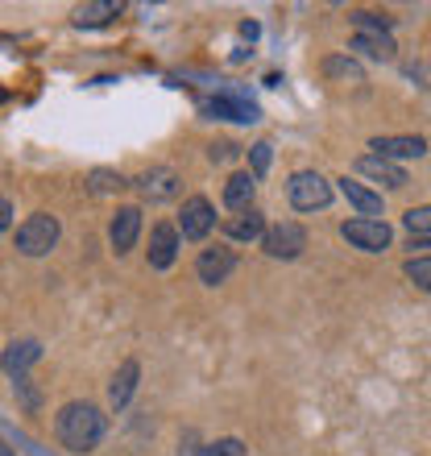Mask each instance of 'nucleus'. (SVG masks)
<instances>
[{"instance_id": "1", "label": "nucleus", "mask_w": 431, "mask_h": 456, "mask_svg": "<svg viewBox=\"0 0 431 456\" xmlns=\"http://www.w3.org/2000/svg\"><path fill=\"white\" fill-rule=\"evenodd\" d=\"M108 419L96 403H67L54 419V436L67 452H92V448L104 440Z\"/></svg>"}, {"instance_id": "2", "label": "nucleus", "mask_w": 431, "mask_h": 456, "mask_svg": "<svg viewBox=\"0 0 431 456\" xmlns=\"http://www.w3.org/2000/svg\"><path fill=\"white\" fill-rule=\"evenodd\" d=\"M59 237H62L59 216L34 212V216L17 228V253H25V257H46V253L59 245Z\"/></svg>"}, {"instance_id": "3", "label": "nucleus", "mask_w": 431, "mask_h": 456, "mask_svg": "<svg viewBox=\"0 0 431 456\" xmlns=\"http://www.w3.org/2000/svg\"><path fill=\"white\" fill-rule=\"evenodd\" d=\"M287 195L295 212H323L332 204V183L323 179L320 170H299V175H290Z\"/></svg>"}, {"instance_id": "4", "label": "nucleus", "mask_w": 431, "mask_h": 456, "mask_svg": "<svg viewBox=\"0 0 431 456\" xmlns=\"http://www.w3.org/2000/svg\"><path fill=\"white\" fill-rule=\"evenodd\" d=\"M262 249L270 253V257H278V262H290V257H299V253L307 249V228L295 224V220H282V224L265 228Z\"/></svg>"}, {"instance_id": "5", "label": "nucleus", "mask_w": 431, "mask_h": 456, "mask_svg": "<svg viewBox=\"0 0 431 456\" xmlns=\"http://www.w3.org/2000/svg\"><path fill=\"white\" fill-rule=\"evenodd\" d=\"M340 237L353 240V245H357V249H365V253H382V249H390L394 232H390V224H386V220L357 216V220H345V224H340Z\"/></svg>"}, {"instance_id": "6", "label": "nucleus", "mask_w": 431, "mask_h": 456, "mask_svg": "<svg viewBox=\"0 0 431 456\" xmlns=\"http://www.w3.org/2000/svg\"><path fill=\"white\" fill-rule=\"evenodd\" d=\"M133 187H137L142 200H150V204H167V200H175V195L183 191V179H179V170H170V167H150Z\"/></svg>"}, {"instance_id": "7", "label": "nucleus", "mask_w": 431, "mask_h": 456, "mask_svg": "<svg viewBox=\"0 0 431 456\" xmlns=\"http://www.w3.org/2000/svg\"><path fill=\"white\" fill-rule=\"evenodd\" d=\"M212 228H216V208L207 204L204 195H191V200L183 204V212H179V237L204 240Z\"/></svg>"}, {"instance_id": "8", "label": "nucleus", "mask_w": 431, "mask_h": 456, "mask_svg": "<svg viewBox=\"0 0 431 456\" xmlns=\"http://www.w3.org/2000/svg\"><path fill=\"white\" fill-rule=\"evenodd\" d=\"M145 257H150V270H170V265H175V257H179V228L170 224V220L154 224Z\"/></svg>"}, {"instance_id": "9", "label": "nucleus", "mask_w": 431, "mask_h": 456, "mask_svg": "<svg viewBox=\"0 0 431 456\" xmlns=\"http://www.w3.org/2000/svg\"><path fill=\"white\" fill-rule=\"evenodd\" d=\"M232 270H237V253L224 249V245L204 249L199 253V262H195V274H199V282H207V287H220Z\"/></svg>"}, {"instance_id": "10", "label": "nucleus", "mask_w": 431, "mask_h": 456, "mask_svg": "<svg viewBox=\"0 0 431 456\" xmlns=\"http://www.w3.org/2000/svg\"><path fill=\"white\" fill-rule=\"evenodd\" d=\"M142 237V208H117V216L108 224V240L117 253H129Z\"/></svg>"}, {"instance_id": "11", "label": "nucleus", "mask_w": 431, "mask_h": 456, "mask_svg": "<svg viewBox=\"0 0 431 456\" xmlns=\"http://www.w3.org/2000/svg\"><path fill=\"white\" fill-rule=\"evenodd\" d=\"M37 361H42V345H37V340H12V345L0 353V370L9 373V378H25V370L37 365Z\"/></svg>"}, {"instance_id": "12", "label": "nucleus", "mask_w": 431, "mask_h": 456, "mask_svg": "<svg viewBox=\"0 0 431 456\" xmlns=\"http://www.w3.org/2000/svg\"><path fill=\"white\" fill-rule=\"evenodd\" d=\"M370 150H378V158H386V162H394V158H423L427 142L415 133H403V137H373Z\"/></svg>"}, {"instance_id": "13", "label": "nucleus", "mask_w": 431, "mask_h": 456, "mask_svg": "<svg viewBox=\"0 0 431 456\" xmlns=\"http://www.w3.org/2000/svg\"><path fill=\"white\" fill-rule=\"evenodd\" d=\"M336 183H340V195H345L348 204L357 208L365 220H378V216H382V195H378V191H370L365 183L348 179V175H345V179H336Z\"/></svg>"}, {"instance_id": "14", "label": "nucleus", "mask_w": 431, "mask_h": 456, "mask_svg": "<svg viewBox=\"0 0 431 456\" xmlns=\"http://www.w3.org/2000/svg\"><path fill=\"white\" fill-rule=\"evenodd\" d=\"M207 112H212V117H224V120H240V125L262 120L257 104H253V100H245V96H216V100H207Z\"/></svg>"}, {"instance_id": "15", "label": "nucleus", "mask_w": 431, "mask_h": 456, "mask_svg": "<svg viewBox=\"0 0 431 456\" xmlns=\"http://www.w3.org/2000/svg\"><path fill=\"white\" fill-rule=\"evenodd\" d=\"M357 170L370 175L373 183H386V187H407V170L394 167V162H386V158H378V154H361Z\"/></svg>"}, {"instance_id": "16", "label": "nucleus", "mask_w": 431, "mask_h": 456, "mask_svg": "<svg viewBox=\"0 0 431 456\" xmlns=\"http://www.w3.org/2000/svg\"><path fill=\"white\" fill-rule=\"evenodd\" d=\"M253 191H257V179H253L249 170H237V175L224 183V208L228 212H249Z\"/></svg>"}, {"instance_id": "17", "label": "nucleus", "mask_w": 431, "mask_h": 456, "mask_svg": "<svg viewBox=\"0 0 431 456\" xmlns=\"http://www.w3.org/2000/svg\"><path fill=\"white\" fill-rule=\"evenodd\" d=\"M137 378H142V365H137V361H125V365L117 370V378H112V386H108V403H112V411L129 407L133 390H137Z\"/></svg>"}, {"instance_id": "18", "label": "nucleus", "mask_w": 431, "mask_h": 456, "mask_svg": "<svg viewBox=\"0 0 431 456\" xmlns=\"http://www.w3.org/2000/svg\"><path fill=\"white\" fill-rule=\"evenodd\" d=\"M224 232L232 240H262L265 237V216L257 212V208H249V212H237V216L224 220Z\"/></svg>"}, {"instance_id": "19", "label": "nucleus", "mask_w": 431, "mask_h": 456, "mask_svg": "<svg viewBox=\"0 0 431 456\" xmlns=\"http://www.w3.org/2000/svg\"><path fill=\"white\" fill-rule=\"evenodd\" d=\"M353 50H361V54H370V59H378V62H390L398 46L386 29H365V34L353 37Z\"/></svg>"}, {"instance_id": "20", "label": "nucleus", "mask_w": 431, "mask_h": 456, "mask_svg": "<svg viewBox=\"0 0 431 456\" xmlns=\"http://www.w3.org/2000/svg\"><path fill=\"white\" fill-rule=\"evenodd\" d=\"M403 228H407V240H411V249L415 245H431V204H423V208H411L407 216H403Z\"/></svg>"}, {"instance_id": "21", "label": "nucleus", "mask_w": 431, "mask_h": 456, "mask_svg": "<svg viewBox=\"0 0 431 456\" xmlns=\"http://www.w3.org/2000/svg\"><path fill=\"white\" fill-rule=\"evenodd\" d=\"M120 12L117 0H100V4H79L75 9V25H108Z\"/></svg>"}, {"instance_id": "22", "label": "nucleus", "mask_w": 431, "mask_h": 456, "mask_svg": "<svg viewBox=\"0 0 431 456\" xmlns=\"http://www.w3.org/2000/svg\"><path fill=\"white\" fill-rule=\"evenodd\" d=\"M323 75H328V79H340V84H365V71H361L353 59H340V54H332V59L323 62Z\"/></svg>"}, {"instance_id": "23", "label": "nucleus", "mask_w": 431, "mask_h": 456, "mask_svg": "<svg viewBox=\"0 0 431 456\" xmlns=\"http://www.w3.org/2000/svg\"><path fill=\"white\" fill-rule=\"evenodd\" d=\"M120 187H129V183H125V175H120V170H92V175H87V191L92 195H117Z\"/></svg>"}, {"instance_id": "24", "label": "nucleus", "mask_w": 431, "mask_h": 456, "mask_svg": "<svg viewBox=\"0 0 431 456\" xmlns=\"http://www.w3.org/2000/svg\"><path fill=\"white\" fill-rule=\"evenodd\" d=\"M270 162H274V145H270V142H257L249 150V175H253V179H262L265 170H270Z\"/></svg>"}, {"instance_id": "25", "label": "nucleus", "mask_w": 431, "mask_h": 456, "mask_svg": "<svg viewBox=\"0 0 431 456\" xmlns=\"http://www.w3.org/2000/svg\"><path fill=\"white\" fill-rule=\"evenodd\" d=\"M403 270H407V278L415 282V287L427 290V295H431V257H411V262L403 265Z\"/></svg>"}, {"instance_id": "26", "label": "nucleus", "mask_w": 431, "mask_h": 456, "mask_svg": "<svg viewBox=\"0 0 431 456\" xmlns=\"http://www.w3.org/2000/svg\"><path fill=\"white\" fill-rule=\"evenodd\" d=\"M199 456H245V444H240L237 436H228V440H216V444L199 448Z\"/></svg>"}, {"instance_id": "27", "label": "nucleus", "mask_w": 431, "mask_h": 456, "mask_svg": "<svg viewBox=\"0 0 431 456\" xmlns=\"http://www.w3.org/2000/svg\"><path fill=\"white\" fill-rule=\"evenodd\" d=\"M353 25H357V34H365V29H390V25H394V17H378V12H353Z\"/></svg>"}, {"instance_id": "28", "label": "nucleus", "mask_w": 431, "mask_h": 456, "mask_svg": "<svg viewBox=\"0 0 431 456\" xmlns=\"http://www.w3.org/2000/svg\"><path fill=\"white\" fill-rule=\"evenodd\" d=\"M17 395H21V403H25V411H37V403H42V395H37L34 390V382H29V378H17Z\"/></svg>"}, {"instance_id": "29", "label": "nucleus", "mask_w": 431, "mask_h": 456, "mask_svg": "<svg viewBox=\"0 0 431 456\" xmlns=\"http://www.w3.org/2000/svg\"><path fill=\"white\" fill-rule=\"evenodd\" d=\"M207 154H212V162H232V158H237L240 150H237V145H232V142H220V145H212Z\"/></svg>"}, {"instance_id": "30", "label": "nucleus", "mask_w": 431, "mask_h": 456, "mask_svg": "<svg viewBox=\"0 0 431 456\" xmlns=\"http://www.w3.org/2000/svg\"><path fill=\"white\" fill-rule=\"evenodd\" d=\"M12 224V200L9 195H0V232Z\"/></svg>"}, {"instance_id": "31", "label": "nucleus", "mask_w": 431, "mask_h": 456, "mask_svg": "<svg viewBox=\"0 0 431 456\" xmlns=\"http://www.w3.org/2000/svg\"><path fill=\"white\" fill-rule=\"evenodd\" d=\"M0 456H12V448H9V444H4V440H0Z\"/></svg>"}]
</instances>
